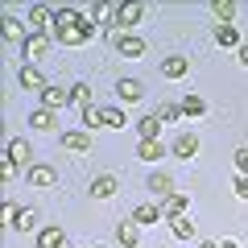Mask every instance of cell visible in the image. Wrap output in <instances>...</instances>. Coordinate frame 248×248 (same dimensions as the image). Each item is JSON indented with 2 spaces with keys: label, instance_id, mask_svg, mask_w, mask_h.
<instances>
[{
  "label": "cell",
  "instance_id": "1",
  "mask_svg": "<svg viewBox=\"0 0 248 248\" xmlns=\"http://www.w3.org/2000/svg\"><path fill=\"white\" fill-rule=\"evenodd\" d=\"M54 37L62 46H87L95 37V25L75 9H54Z\"/></svg>",
  "mask_w": 248,
  "mask_h": 248
},
{
  "label": "cell",
  "instance_id": "2",
  "mask_svg": "<svg viewBox=\"0 0 248 248\" xmlns=\"http://www.w3.org/2000/svg\"><path fill=\"white\" fill-rule=\"evenodd\" d=\"M25 178H29V186H42V190H50V186L58 182V170H54V166H42V161H33V166L25 170Z\"/></svg>",
  "mask_w": 248,
  "mask_h": 248
},
{
  "label": "cell",
  "instance_id": "3",
  "mask_svg": "<svg viewBox=\"0 0 248 248\" xmlns=\"http://www.w3.org/2000/svg\"><path fill=\"white\" fill-rule=\"evenodd\" d=\"M25 25H29V33H46V29L54 25V9H50V4H33Z\"/></svg>",
  "mask_w": 248,
  "mask_h": 248
},
{
  "label": "cell",
  "instance_id": "4",
  "mask_svg": "<svg viewBox=\"0 0 248 248\" xmlns=\"http://www.w3.org/2000/svg\"><path fill=\"white\" fill-rule=\"evenodd\" d=\"M170 153L182 157V161H190V157L199 153V137H195V133H178L174 141H170Z\"/></svg>",
  "mask_w": 248,
  "mask_h": 248
},
{
  "label": "cell",
  "instance_id": "5",
  "mask_svg": "<svg viewBox=\"0 0 248 248\" xmlns=\"http://www.w3.org/2000/svg\"><path fill=\"white\" fill-rule=\"evenodd\" d=\"M145 17V4H120L116 9V29H124V33H133V25Z\"/></svg>",
  "mask_w": 248,
  "mask_h": 248
},
{
  "label": "cell",
  "instance_id": "6",
  "mask_svg": "<svg viewBox=\"0 0 248 248\" xmlns=\"http://www.w3.org/2000/svg\"><path fill=\"white\" fill-rule=\"evenodd\" d=\"M116 54L120 58H141L145 54V42L137 33H116Z\"/></svg>",
  "mask_w": 248,
  "mask_h": 248
},
{
  "label": "cell",
  "instance_id": "7",
  "mask_svg": "<svg viewBox=\"0 0 248 248\" xmlns=\"http://www.w3.org/2000/svg\"><path fill=\"white\" fill-rule=\"evenodd\" d=\"M186 207H190V199H186V195H170V199H161V219H166V223L182 219Z\"/></svg>",
  "mask_w": 248,
  "mask_h": 248
},
{
  "label": "cell",
  "instance_id": "8",
  "mask_svg": "<svg viewBox=\"0 0 248 248\" xmlns=\"http://www.w3.org/2000/svg\"><path fill=\"white\" fill-rule=\"evenodd\" d=\"M42 108H50V112H58V108H71V87H46L42 91Z\"/></svg>",
  "mask_w": 248,
  "mask_h": 248
},
{
  "label": "cell",
  "instance_id": "9",
  "mask_svg": "<svg viewBox=\"0 0 248 248\" xmlns=\"http://www.w3.org/2000/svg\"><path fill=\"white\" fill-rule=\"evenodd\" d=\"M186 71H190L186 54H166V58H161V75H166V79H186Z\"/></svg>",
  "mask_w": 248,
  "mask_h": 248
},
{
  "label": "cell",
  "instance_id": "10",
  "mask_svg": "<svg viewBox=\"0 0 248 248\" xmlns=\"http://www.w3.org/2000/svg\"><path fill=\"white\" fill-rule=\"evenodd\" d=\"M54 124H58V112H50V108L37 104L33 112H29V128H33V133H50Z\"/></svg>",
  "mask_w": 248,
  "mask_h": 248
},
{
  "label": "cell",
  "instance_id": "11",
  "mask_svg": "<svg viewBox=\"0 0 248 248\" xmlns=\"http://www.w3.org/2000/svg\"><path fill=\"white\" fill-rule=\"evenodd\" d=\"M46 50H50V37H46V33H33L25 46H21V54H25V62H29V66H33V62L42 58Z\"/></svg>",
  "mask_w": 248,
  "mask_h": 248
},
{
  "label": "cell",
  "instance_id": "12",
  "mask_svg": "<svg viewBox=\"0 0 248 248\" xmlns=\"http://www.w3.org/2000/svg\"><path fill=\"white\" fill-rule=\"evenodd\" d=\"M0 29H4V37H9V42H17V46H25L29 37H33V33H29V25H21L17 17H4V21H0Z\"/></svg>",
  "mask_w": 248,
  "mask_h": 248
},
{
  "label": "cell",
  "instance_id": "13",
  "mask_svg": "<svg viewBox=\"0 0 248 248\" xmlns=\"http://www.w3.org/2000/svg\"><path fill=\"white\" fill-rule=\"evenodd\" d=\"M37 248H71V244H66V232L50 223V228H42V232H37Z\"/></svg>",
  "mask_w": 248,
  "mask_h": 248
},
{
  "label": "cell",
  "instance_id": "14",
  "mask_svg": "<svg viewBox=\"0 0 248 248\" xmlns=\"http://www.w3.org/2000/svg\"><path fill=\"white\" fill-rule=\"evenodd\" d=\"M116 244H124V248H137V244H141V223L124 219L120 228H116Z\"/></svg>",
  "mask_w": 248,
  "mask_h": 248
},
{
  "label": "cell",
  "instance_id": "15",
  "mask_svg": "<svg viewBox=\"0 0 248 248\" xmlns=\"http://www.w3.org/2000/svg\"><path fill=\"white\" fill-rule=\"evenodd\" d=\"M161 128H166V124H161L157 116H141V120H137V137H141V141H161Z\"/></svg>",
  "mask_w": 248,
  "mask_h": 248
},
{
  "label": "cell",
  "instance_id": "16",
  "mask_svg": "<svg viewBox=\"0 0 248 248\" xmlns=\"http://www.w3.org/2000/svg\"><path fill=\"white\" fill-rule=\"evenodd\" d=\"M133 223H141V228L161 223V203H141V207H133Z\"/></svg>",
  "mask_w": 248,
  "mask_h": 248
},
{
  "label": "cell",
  "instance_id": "17",
  "mask_svg": "<svg viewBox=\"0 0 248 248\" xmlns=\"http://www.w3.org/2000/svg\"><path fill=\"white\" fill-rule=\"evenodd\" d=\"M21 87H25V91H46L50 83H46V75L37 71V66H29V62H25V66H21Z\"/></svg>",
  "mask_w": 248,
  "mask_h": 248
},
{
  "label": "cell",
  "instance_id": "18",
  "mask_svg": "<svg viewBox=\"0 0 248 248\" xmlns=\"http://www.w3.org/2000/svg\"><path fill=\"white\" fill-rule=\"evenodd\" d=\"M87 190H91L95 199H112V195H116V178H112V174H95V178L87 182Z\"/></svg>",
  "mask_w": 248,
  "mask_h": 248
},
{
  "label": "cell",
  "instance_id": "19",
  "mask_svg": "<svg viewBox=\"0 0 248 248\" xmlns=\"http://www.w3.org/2000/svg\"><path fill=\"white\" fill-rule=\"evenodd\" d=\"M145 182H149V190H153V195H161V199L178 195V190H174V174H149Z\"/></svg>",
  "mask_w": 248,
  "mask_h": 248
},
{
  "label": "cell",
  "instance_id": "20",
  "mask_svg": "<svg viewBox=\"0 0 248 248\" xmlns=\"http://www.w3.org/2000/svg\"><path fill=\"white\" fill-rule=\"evenodd\" d=\"M116 95L128 99V104H137V99L145 95V83L141 79H120V83H116Z\"/></svg>",
  "mask_w": 248,
  "mask_h": 248
},
{
  "label": "cell",
  "instance_id": "21",
  "mask_svg": "<svg viewBox=\"0 0 248 248\" xmlns=\"http://www.w3.org/2000/svg\"><path fill=\"white\" fill-rule=\"evenodd\" d=\"M62 145H66L71 153H87L91 149V137L83 133V128H71V133H62Z\"/></svg>",
  "mask_w": 248,
  "mask_h": 248
},
{
  "label": "cell",
  "instance_id": "22",
  "mask_svg": "<svg viewBox=\"0 0 248 248\" xmlns=\"http://www.w3.org/2000/svg\"><path fill=\"white\" fill-rule=\"evenodd\" d=\"M215 42H219L223 50H240V46H244V42H240V29H236V25H215Z\"/></svg>",
  "mask_w": 248,
  "mask_h": 248
},
{
  "label": "cell",
  "instance_id": "23",
  "mask_svg": "<svg viewBox=\"0 0 248 248\" xmlns=\"http://www.w3.org/2000/svg\"><path fill=\"white\" fill-rule=\"evenodd\" d=\"M236 0H211V13H215V21H219V25H232V21H236Z\"/></svg>",
  "mask_w": 248,
  "mask_h": 248
},
{
  "label": "cell",
  "instance_id": "24",
  "mask_svg": "<svg viewBox=\"0 0 248 248\" xmlns=\"http://www.w3.org/2000/svg\"><path fill=\"white\" fill-rule=\"evenodd\" d=\"M137 157L141 161H161L166 157V141H141L137 145Z\"/></svg>",
  "mask_w": 248,
  "mask_h": 248
},
{
  "label": "cell",
  "instance_id": "25",
  "mask_svg": "<svg viewBox=\"0 0 248 248\" xmlns=\"http://www.w3.org/2000/svg\"><path fill=\"white\" fill-rule=\"evenodd\" d=\"M182 116L203 120V116H207V99H203V95H186V99H182Z\"/></svg>",
  "mask_w": 248,
  "mask_h": 248
},
{
  "label": "cell",
  "instance_id": "26",
  "mask_svg": "<svg viewBox=\"0 0 248 248\" xmlns=\"http://www.w3.org/2000/svg\"><path fill=\"white\" fill-rule=\"evenodd\" d=\"M9 157L17 161V166H33V153H29V141H17V137H13V141H9Z\"/></svg>",
  "mask_w": 248,
  "mask_h": 248
},
{
  "label": "cell",
  "instance_id": "27",
  "mask_svg": "<svg viewBox=\"0 0 248 248\" xmlns=\"http://www.w3.org/2000/svg\"><path fill=\"white\" fill-rule=\"evenodd\" d=\"M91 104H95L91 87H87V83H75V87H71V108H79V112H83V108H91Z\"/></svg>",
  "mask_w": 248,
  "mask_h": 248
},
{
  "label": "cell",
  "instance_id": "28",
  "mask_svg": "<svg viewBox=\"0 0 248 248\" xmlns=\"http://www.w3.org/2000/svg\"><path fill=\"white\" fill-rule=\"evenodd\" d=\"M83 124H87V128H108V124H104V104L83 108Z\"/></svg>",
  "mask_w": 248,
  "mask_h": 248
},
{
  "label": "cell",
  "instance_id": "29",
  "mask_svg": "<svg viewBox=\"0 0 248 248\" xmlns=\"http://www.w3.org/2000/svg\"><path fill=\"white\" fill-rule=\"evenodd\" d=\"M13 228H17V232H33L37 228V207H21V215H17Z\"/></svg>",
  "mask_w": 248,
  "mask_h": 248
},
{
  "label": "cell",
  "instance_id": "30",
  "mask_svg": "<svg viewBox=\"0 0 248 248\" xmlns=\"http://www.w3.org/2000/svg\"><path fill=\"white\" fill-rule=\"evenodd\" d=\"M153 116H157L161 124H174L178 116H182V104H157V112H153Z\"/></svg>",
  "mask_w": 248,
  "mask_h": 248
},
{
  "label": "cell",
  "instance_id": "31",
  "mask_svg": "<svg viewBox=\"0 0 248 248\" xmlns=\"http://www.w3.org/2000/svg\"><path fill=\"white\" fill-rule=\"evenodd\" d=\"M170 232H174L178 240H195V223L186 219V215H182V219H174V223H170Z\"/></svg>",
  "mask_w": 248,
  "mask_h": 248
},
{
  "label": "cell",
  "instance_id": "32",
  "mask_svg": "<svg viewBox=\"0 0 248 248\" xmlns=\"http://www.w3.org/2000/svg\"><path fill=\"white\" fill-rule=\"evenodd\" d=\"M104 124H108V128H124V124H128V116H124L120 108H104Z\"/></svg>",
  "mask_w": 248,
  "mask_h": 248
},
{
  "label": "cell",
  "instance_id": "33",
  "mask_svg": "<svg viewBox=\"0 0 248 248\" xmlns=\"http://www.w3.org/2000/svg\"><path fill=\"white\" fill-rule=\"evenodd\" d=\"M0 215H4V223L13 228V223H17V215H21V203H13V199H9V203L0 207Z\"/></svg>",
  "mask_w": 248,
  "mask_h": 248
},
{
  "label": "cell",
  "instance_id": "34",
  "mask_svg": "<svg viewBox=\"0 0 248 248\" xmlns=\"http://www.w3.org/2000/svg\"><path fill=\"white\" fill-rule=\"evenodd\" d=\"M0 178H4V182H13V178H17V161H13V157L0 161Z\"/></svg>",
  "mask_w": 248,
  "mask_h": 248
},
{
  "label": "cell",
  "instance_id": "35",
  "mask_svg": "<svg viewBox=\"0 0 248 248\" xmlns=\"http://www.w3.org/2000/svg\"><path fill=\"white\" fill-rule=\"evenodd\" d=\"M236 199H244V203H248V174L236 178Z\"/></svg>",
  "mask_w": 248,
  "mask_h": 248
},
{
  "label": "cell",
  "instance_id": "36",
  "mask_svg": "<svg viewBox=\"0 0 248 248\" xmlns=\"http://www.w3.org/2000/svg\"><path fill=\"white\" fill-rule=\"evenodd\" d=\"M236 170H240V174H248V149H236Z\"/></svg>",
  "mask_w": 248,
  "mask_h": 248
},
{
  "label": "cell",
  "instance_id": "37",
  "mask_svg": "<svg viewBox=\"0 0 248 248\" xmlns=\"http://www.w3.org/2000/svg\"><path fill=\"white\" fill-rule=\"evenodd\" d=\"M199 248H219V240H199Z\"/></svg>",
  "mask_w": 248,
  "mask_h": 248
},
{
  "label": "cell",
  "instance_id": "38",
  "mask_svg": "<svg viewBox=\"0 0 248 248\" xmlns=\"http://www.w3.org/2000/svg\"><path fill=\"white\" fill-rule=\"evenodd\" d=\"M236 54H240V62H244V66H248V46H240Z\"/></svg>",
  "mask_w": 248,
  "mask_h": 248
},
{
  "label": "cell",
  "instance_id": "39",
  "mask_svg": "<svg viewBox=\"0 0 248 248\" xmlns=\"http://www.w3.org/2000/svg\"><path fill=\"white\" fill-rule=\"evenodd\" d=\"M219 248H240V244H236V240H219Z\"/></svg>",
  "mask_w": 248,
  "mask_h": 248
},
{
  "label": "cell",
  "instance_id": "40",
  "mask_svg": "<svg viewBox=\"0 0 248 248\" xmlns=\"http://www.w3.org/2000/svg\"><path fill=\"white\" fill-rule=\"evenodd\" d=\"M71 248H75V244H71Z\"/></svg>",
  "mask_w": 248,
  "mask_h": 248
}]
</instances>
